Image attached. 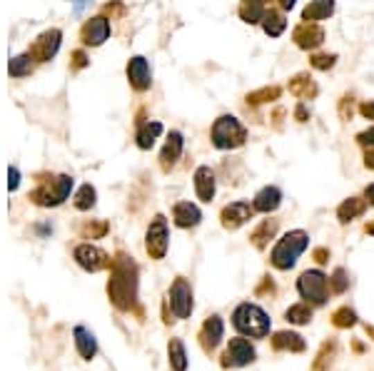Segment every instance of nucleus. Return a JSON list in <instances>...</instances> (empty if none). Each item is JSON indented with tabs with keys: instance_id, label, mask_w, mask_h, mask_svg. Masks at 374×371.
Returning <instances> with one entry per match:
<instances>
[{
	"instance_id": "obj_1",
	"label": "nucleus",
	"mask_w": 374,
	"mask_h": 371,
	"mask_svg": "<svg viewBox=\"0 0 374 371\" xmlns=\"http://www.w3.org/2000/svg\"><path fill=\"white\" fill-rule=\"evenodd\" d=\"M137 269L127 257L120 254L118 260L112 262V279L107 284V294H110L112 304L118 309H130L137 297Z\"/></svg>"
},
{
	"instance_id": "obj_2",
	"label": "nucleus",
	"mask_w": 374,
	"mask_h": 371,
	"mask_svg": "<svg viewBox=\"0 0 374 371\" xmlns=\"http://www.w3.org/2000/svg\"><path fill=\"white\" fill-rule=\"evenodd\" d=\"M232 327L240 332V334L249 336V339H265L269 334V329H272V322H269V316L265 314V309H260L257 304H240L232 314Z\"/></svg>"
},
{
	"instance_id": "obj_3",
	"label": "nucleus",
	"mask_w": 374,
	"mask_h": 371,
	"mask_svg": "<svg viewBox=\"0 0 374 371\" xmlns=\"http://www.w3.org/2000/svg\"><path fill=\"white\" fill-rule=\"evenodd\" d=\"M307 247H310V235L302 232V229H294V232H287V235L274 244L269 260H272V264L277 266V269H292Z\"/></svg>"
},
{
	"instance_id": "obj_4",
	"label": "nucleus",
	"mask_w": 374,
	"mask_h": 371,
	"mask_svg": "<svg viewBox=\"0 0 374 371\" xmlns=\"http://www.w3.org/2000/svg\"><path fill=\"white\" fill-rule=\"evenodd\" d=\"M244 137H247L244 125L237 118H232V115H222L212 125V145L217 150L240 147V145H244Z\"/></svg>"
},
{
	"instance_id": "obj_5",
	"label": "nucleus",
	"mask_w": 374,
	"mask_h": 371,
	"mask_svg": "<svg viewBox=\"0 0 374 371\" xmlns=\"http://www.w3.org/2000/svg\"><path fill=\"white\" fill-rule=\"evenodd\" d=\"M73 190V177L68 174H57L50 182H40L35 190L30 192V199L40 207H57L70 197Z\"/></svg>"
},
{
	"instance_id": "obj_6",
	"label": "nucleus",
	"mask_w": 374,
	"mask_h": 371,
	"mask_svg": "<svg viewBox=\"0 0 374 371\" xmlns=\"http://www.w3.org/2000/svg\"><path fill=\"white\" fill-rule=\"evenodd\" d=\"M297 291L299 297L307 299V304H319L322 307L330 297V279L324 277L319 269H307L302 272V277L297 279Z\"/></svg>"
},
{
	"instance_id": "obj_7",
	"label": "nucleus",
	"mask_w": 374,
	"mask_h": 371,
	"mask_svg": "<svg viewBox=\"0 0 374 371\" xmlns=\"http://www.w3.org/2000/svg\"><path fill=\"white\" fill-rule=\"evenodd\" d=\"M170 309L177 319H187L193 314V289L187 279H175L170 287Z\"/></svg>"
},
{
	"instance_id": "obj_8",
	"label": "nucleus",
	"mask_w": 374,
	"mask_h": 371,
	"mask_svg": "<svg viewBox=\"0 0 374 371\" xmlns=\"http://www.w3.org/2000/svg\"><path fill=\"white\" fill-rule=\"evenodd\" d=\"M148 252L150 257H155V260H162L165 254H168V244H170V235H168V219L162 215L155 217V222L150 224L148 229Z\"/></svg>"
},
{
	"instance_id": "obj_9",
	"label": "nucleus",
	"mask_w": 374,
	"mask_h": 371,
	"mask_svg": "<svg viewBox=\"0 0 374 371\" xmlns=\"http://www.w3.org/2000/svg\"><path fill=\"white\" fill-rule=\"evenodd\" d=\"M255 356H257V352H255V347L249 344V339L237 336V339H230V344H227L224 366H247L255 361Z\"/></svg>"
},
{
	"instance_id": "obj_10",
	"label": "nucleus",
	"mask_w": 374,
	"mask_h": 371,
	"mask_svg": "<svg viewBox=\"0 0 374 371\" xmlns=\"http://www.w3.org/2000/svg\"><path fill=\"white\" fill-rule=\"evenodd\" d=\"M75 262H78L82 269H87V272H100V269H105V266L110 264L107 254L95 247V244H78V247H75Z\"/></svg>"
},
{
	"instance_id": "obj_11",
	"label": "nucleus",
	"mask_w": 374,
	"mask_h": 371,
	"mask_svg": "<svg viewBox=\"0 0 374 371\" xmlns=\"http://www.w3.org/2000/svg\"><path fill=\"white\" fill-rule=\"evenodd\" d=\"M60 37H62V33L55 30V28H53V30H45L43 35L33 43L30 57H33V60H40V62L50 60V57H55L57 48H60Z\"/></svg>"
},
{
	"instance_id": "obj_12",
	"label": "nucleus",
	"mask_w": 374,
	"mask_h": 371,
	"mask_svg": "<svg viewBox=\"0 0 374 371\" xmlns=\"http://www.w3.org/2000/svg\"><path fill=\"white\" fill-rule=\"evenodd\" d=\"M110 37V20L103 18V15H98V18H90L85 25H82V43L85 45H93V48H98V45H103Z\"/></svg>"
},
{
	"instance_id": "obj_13",
	"label": "nucleus",
	"mask_w": 374,
	"mask_h": 371,
	"mask_svg": "<svg viewBox=\"0 0 374 371\" xmlns=\"http://www.w3.org/2000/svg\"><path fill=\"white\" fill-rule=\"evenodd\" d=\"M252 215H255V207L249 202H232L222 210V227L224 229L242 227Z\"/></svg>"
},
{
	"instance_id": "obj_14",
	"label": "nucleus",
	"mask_w": 374,
	"mask_h": 371,
	"mask_svg": "<svg viewBox=\"0 0 374 371\" xmlns=\"http://www.w3.org/2000/svg\"><path fill=\"white\" fill-rule=\"evenodd\" d=\"M224 336V324L220 316H210L205 324H202V332H199V339H202V349L205 352H215L220 347V341Z\"/></svg>"
},
{
	"instance_id": "obj_15",
	"label": "nucleus",
	"mask_w": 374,
	"mask_h": 371,
	"mask_svg": "<svg viewBox=\"0 0 374 371\" xmlns=\"http://www.w3.org/2000/svg\"><path fill=\"white\" fill-rule=\"evenodd\" d=\"M127 80H130V85L135 87V90H140V93L150 87V65L143 55L132 57V60L127 62Z\"/></svg>"
},
{
	"instance_id": "obj_16",
	"label": "nucleus",
	"mask_w": 374,
	"mask_h": 371,
	"mask_svg": "<svg viewBox=\"0 0 374 371\" xmlns=\"http://www.w3.org/2000/svg\"><path fill=\"white\" fill-rule=\"evenodd\" d=\"M172 219H175V224L182 229L197 227L199 219H202V212H199V207L193 202H177L172 210Z\"/></svg>"
},
{
	"instance_id": "obj_17",
	"label": "nucleus",
	"mask_w": 374,
	"mask_h": 371,
	"mask_svg": "<svg viewBox=\"0 0 374 371\" xmlns=\"http://www.w3.org/2000/svg\"><path fill=\"white\" fill-rule=\"evenodd\" d=\"M215 190H217V185H215V172H212L210 168H205V165L195 170V192H197V197L202 199V202H212Z\"/></svg>"
},
{
	"instance_id": "obj_18",
	"label": "nucleus",
	"mask_w": 374,
	"mask_h": 371,
	"mask_svg": "<svg viewBox=\"0 0 374 371\" xmlns=\"http://www.w3.org/2000/svg\"><path fill=\"white\" fill-rule=\"evenodd\" d=\"M294 40H297L299 48H305V50L317 48V45L324 43V30L317 23H302L297 30H294Z\"/></svg>"
},
{
	"instance_id": "obj_19",
	"label": "nucleus",
	"mask_w": 374,
	"mask_h": 371,
	"mask_svg": "<svg viewBox=\"0 0 374 371\" xmlns=\"http://www.w3.org/2000/svg\"><path fill=\"white\" fill-rule=\"evenodd\" d=\"M282 202V192L280 187H262L260 192L255 194V202H252V207H255V212H262V215H269V212H274L277 207H280Z\"/></svg>"
},
{
	"instance_id": "obj_20",
	"label": "nucleus",
	"mask_w": 374,
	"mask_h": 371,
	"mask_svg": "<svg viewBox=\"0 0 374 371\" xmlns=\"http://www.w3.org/2000/svg\"><path fill=\"white\" fill-rule=\"evenodd\" d=\"M182 135L180 132H170V137H168V143H165V147H162V152H160V165H162V170H170L175 165V162L180 160V155H182Z\"/></svg>"
},
{
	"instance_id": "obj_21",
	"label": "nucleus",
	"mask_w": 374,
	"mask_h": 371,
	"mask_svg": "<svg viewBox=\"0 0 374 371\" xmlns=\"http://www.w3.org/2000/svg\"><path fill=\"white\" fill-rule=\"evenodd\" d=\"M73 336H75V347H78L82 359H87V361L93 359L95 354H98V341H95L93 332H87L85 327H75Z\"/></svg>"
},
{
	"instance_id": "obj_22",
	"label": "nucleus",
	"mask_w": 374,
	"mask_h": 371,
	"mask_svg": "<svg viewBox=\"0 0 374 371\" xmlns=\"http://www.w3.org/2000/svg\"><path fill=\"white\" fill-rule=\"evenodd\" d=\"M335 12V0H314L305 8L302 12V20L305 23H319V20H327Z\"/></svg>"
},
{
	"instance_id": "obj_23",
	"label": "nucleus",
	"mask_w": 374,
	"mask_h": 371,
	"mask_svg": "<svg viewBox=\"0 0 374 371\" xmlns=\"http://www.w3.org/2000/svg\"><path fill=\"white\" fill-rule=\"evenodd\" d=\"M265 15H267L265 0H242V6H240V18H242L244 23H249V25L262 23Z\"/></svg>"
},
{
	"instance_id": "obj_24",
	"label": "nucleus",
	"mask_w": 374,
	"mask_h": 371,
	"mask_svg": "<svg viewBox=\"0 0 374 371\" xmlns=\"http://www.w3.org/2000/svg\"><path fill=\"white\" fill-rule=\"evenodd\" d=\"M272 347L280 352H305V339L294 332H277L272 339Z\"/></svg>"
},
{
	"instance_id": "obj_25",
	"label": "nucleus",
	"mask_w": 374,
	"mask_h": 371,
	"mask_svg": "<svg viewBox=\"0 0 374 371\" xmlns=\"http://www.w3.org/2000/svg\"><path fill=\"white\" fill-rule=\"evenodd\" d=\"M160 132H162V125L160 123H145L140 130H137V147L140 150H150L152 145H155V140L160 137Z\"/></svg>"
},
{
	"instance_id": "obj_26",
	"label": "nucleus",
	"mask_w": 374,
	"mask_h": 371,
	"mask_svg": "<svg viewBox=\"0 0 374 371\" xmlns=\"http://www.w3.org/2000/svg\"><path fill=\"white\" fill-rule=\"evenodd\" d=\"M262 28H265V33H267L269 37H280L282 33H285L287 28V20L282 12L277 10H267V15L262 18Z\"/></svg>"
},
{
	"instance_id": "obj_27",
	"label": "nucleus",
	"mask_w": 374,
	"mask_h": 371,
	"mask_svg": "<svg viewBox=\"0 0 374 371\" xmlns=\"http://www.w3.org/2000/svg\"><path fill=\"white\" fill-rule=\"evenodd\" d=\"M362 212H364V204H362V199L352 197V199H344L342 204H339V210H337V217H339V222H352L355 217H359Z\"/></svg>"
},
{
	"instance_id": "obj_28",
	"label": "nucleus",
	"mask_w": 374,
	"mask_h": 371,
	"mask_svg": "<svg viewBox=\"0 0 374 371\" xmlns=\"http://www.w3.org/2000/svg\"><path fill=\"white\" fill-rule=\"evenodd\" d=\"M170 366H172L175 371H185L187 369V354H185V344H182L180 339H172L170 341Z\"/></svg>"
},
{
	"instance_id": "obj_29",
	"label": "nucleus",
	"mask_w": 374,
	"mask_h": 371,
	"mask_svg": "<svg viewBox=\"0 0 374 371\" xmlns=\"http://www.w3.org/2000/svg\"><path fill=\"white\" fill-rule=\"evenodd\" d=\"M287 322H292V324H307L312 319V309H310V304H294V307H290L287 309Z\"/></svg>"
},
{
	"instance_id": "obj_30",
	"label": "nucleus",
	"mask_w": 374,
	"mask_h": 371,
	"mask_svg": "<svg viewBox=\"0 0 374 371\" xmlns=\"http://www.w3.org/2000/svg\"><path fill=\"white\" fill-rule=\"evenodd\" d=\"M93 204H95V187L93 185H82L80 192L75 194V207L85 212V210H90Z\"/></svg>"
},
{
	"instance_id": "obj_31",
	"label": "nucleus",
	"mask_w": 374,
	"mask_h": 371,
	"mask_svg": "<svg viewBox=\"0 0 374 371\" xmlns=\"http://www.w3.org/2000/svg\"><path fill=\"white\" fill-rule=\"evenodd\" d=\"M30 53L28 55H18V57H12L10 65H8V70H10L12 78H23V75L30 73Z\"/></svg>"
},
{
	"instance_id": "obj_32",
	"label": "nucleus",
	"mask_w": 374,
	"mask_h": 371,
	"mask_svg": "<svg viewBox=\"0 0 374 371\" xmlns=\"http://www.w3.org/2000/svg\"><path fill=\"white\" fill-rule=\"evenodd\" d=\"M274 229H277V222H274V219H272V222H269V219H265V222L257 227L255 235H252V242H255L257 247H265V242L274 235Z\"/></svg>"
},
{
	"instance_id": "obj_33",
	"label": "nucleus",
	"mask_w": 374,
	"mask_h": 371,
	"mask_svg": "<svg viewBox=\"0 0 374 371\" xmlns=\"http://www.w3.org/2000/svg\"><path fill=\"white\" fill-rule=\"evenodd\" d=\"M292 93L299 95V98H312V95L317 93V87L312 85L305 75H299V78H294V82H292Z\"/></svg>"
},
{
	"instance_id": "obj_34",
	"label": "nucleus",
	"mask_w": 374,
	"mask_h": 371,
	"mask_svg": "<svg viewBox=\"0 0 374 371\" xmlns=\"http://www.w3.org/2000/svg\"><path fill=\"white\" fill-rule=\"evenodd\" d=\"M357 322V314L349 307H342L339 311H335V324L337 327H352Z\"/></svg>"
},
{
	"instance_id": "obj_35",
	"label": "nucleus",
	"mask_w": 374,
	"mask_h": 371,
	"mask_svg": "<svg viewBox=\"0 0 374 371\" xmlns=\"http://www.w3.org/2000/svg\"><path fill=\"white\" fill-rule=\"evenodd\" d=\"M330 287H335V291L347 289V274H344V269H337L335 277L330 279Z\"/></svg>"
},
{
	"instance_id": "obj_36",
	"label": "nucleus",
	"mask_w": 374,
	"mask_h": 371,
	"mask_svg": "<svg viewBox=\"0 0 374 371\" xmlns=\"http://www.w3.org/2000/svg\"><path fill=\"white\" fill-rule=\"evenodd\" d=\"M312 65L319 70H327L335 65V55H317V57H312Z\"/></svg>"
},
{
	"instance_id": "obj_37",
	"label": "nucleus",
	"mask_w": 374,
	"mask_h": 371,
	"mask_svg": "<svg viewBox=\"0 0 374 371\" xmlns=\"http://www.w3.org/2000/svg\"><path fill=\"white\" fill-rule=\"evenodd\" d=\"M18 185H20V172H18V168H10L8 170V190H18Z\"/></svg>"
},
{
	"instance_id": "obj_38",
	"label": "nucleus",
	"mask_w": 374,
	"mask_h": 371,
	"mask_svg": "<svg viewBox=\"0 0 374 371\" xmlns=\"http://www.w3.org/2000/svg\"><path fill=\"white\" fill-rule=\"evenodd\" d=\"M357 140H359V145H364V147L374 150V127H369V130H364L359 137H357Z\"/></svg>"
},
{
	"instance_id": "obj_39",
	"label": "nucleus",
	"mask_w": 374,
	"mask_h": 371,
	"mask_svg": "<svg viewBox=\"0 0 374 371\" xmlns=\"http://www.w3.org/2000/svg\"><path fill=\"white\" fill-rule=\"evenodd\" d=\"M359 112L364 115L367 120H374V102H364V105L359 107Z\"/></svg>"
},
{
	"instance_id": "obj_40",
	"label": "nucleus",
	"mask_w": 374,
	"mask_h": 371,
	"mask_svg": "<svg viewBox=\"0 0 374 371\" xmlns=\"http://www.w3.org/2000/svg\"><path fill=\"white\" fill-rule=\"evenodd\" d=\"M364 197H367V202H369V204H374V185H369V187H367V192H364Z\"/></svg>"
},
{
	"instance_id": "obj_41",
	"label": "nucleus",
	"mask_w": 374,
	"mask_h": 371,
	"mask_svg": "<svg viewBox=\"0 0 374 371\" xmlns=\"http://www.w3.org/2000/svg\"><path fill=\"white\" fill-rule=\"evenodd\" d=\"M294 3H297V0H280V6L285 8V10H292Z\"/></svg>"
},
{
	"instance_id": "obj_42",
	"label": "nucleus",
	"mask_w": 374,
	"mask_h": 371,
	"mask_svg": "<svg viewBox=\"0 0 374 371\" xmlns=\"http://www.w3.org/2000/svg\"><path fill=\"white\" fill-rule=\"evenodd\" d=\"M367 168L374 170V150H367Z\"/></svg>"
},
{
	"instance_id": "obj_43",
	"label": "nucleus",
	"mask_w": 374,
	"mask_h": 371,
	"mask_svg": "<svg viewBox=\"0 0 374 371\" xmlns=\"http://www.w3.org/2000/svg\"><path fill=\"white\" fill-rule=\"evenodd\" d=\"M314 257H317V262H327V260H324V257H327V249H317V252H314Z\"/></svg>"
},
{
	"instance_id": "obj_44",
	"label": "nucleus",
	"mask_w": 374,
	"mask_h": 371,
	"mask_svg": "<svg viewBox=\"0 0 374 371\" xmlns=\"http://www.w3.org/2000/svg\"><path fill=\"white\" fill-rule=\"evenodd\" d=\"M297 118H299V123H305V118H307V112H305V107H302V105L297 107Z\"/></svg>"
},
{
	"instance_id": "obj_45",
	"label": "nucleus",
	"mask_w": 374,
	"mask_h": 371,
	"mask_svg": "<svg viewBox=\"0 0 374 371\" xmlns=\"http://www.w3.org/2000/svg\"><path fill=\"white\" fill-rule=\"evenodd\" d=\"M367 232H369V235H374V222H372V224H369V227H367Z\"/></svg>"
}]
</instances>
